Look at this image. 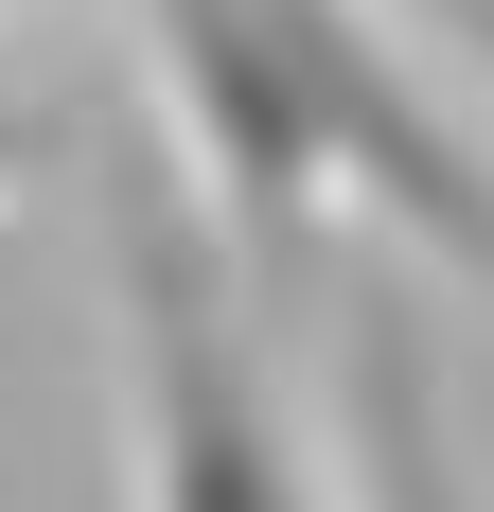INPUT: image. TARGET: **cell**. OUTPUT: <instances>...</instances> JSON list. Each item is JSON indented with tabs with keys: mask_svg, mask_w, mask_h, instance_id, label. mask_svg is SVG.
I'll list each match as a JSON object with an SVG mask.
<instances>
[{
	"mask_svg": "<svg viewBox=\"0 0 494 512\" xmlns=\"http://www.w3.org/2000/svg\"><path fill=\"white\" fill-rule=\"evenodd\" d=\"M159 159L195 177L230 265H300L336 230L494 283V159L371 0H142Z\"/></svg>",
	"mask_w": 494,
	"mask_h": 512,
	"instance_id": "cell-1",
	"label": "cell"
},
{
	"mask_svg": "<svg viewBox=\"0 0 494 512\" xmlns=\"http://www.w3.org/2000/svg\"><path fill=\"white\" fill-rule=\"evenodd\" d=\"M106 301H124V495L142 512H336L247 336V265L177 159H106Z\"/></svg>",
	"mask_w": 494,
	"mask_h": 512,
	"instance_id": "cell-2",
	"label": "cell"
},
{
	"mask_svg": "<svg viewBox=\"0 0 494 512\" xmlns=\"http://www.w3.org/2000/svg\"><path fill=\"white\" fill-rule=\"evenodd\" d=\"M336 424H353V512H477V477H459V371H442V318L406 283H353Z\"/></svg>",
	"mask_w": 494,
	"mask_h": 512,
	"instance_id": "cell-3",
	"label": "cell"
},
{
	"mask_svg": "<svg viewBox=\"0 0 494 512\" xmlns=\"http://www.w3.org/2000/svg\"><path fill=\"white\" fill-rule=\"evenodd\" d=\"M36 177V89H18V53H0V195Z\"/></svg>",
	"mask_w": 494,
	"mask_h": 512,
	"instance_id": "cell-4",
	"label": "cell"
},
{
	"mask_svg": "<svg viewBox=\"0 0 494 512\" xmlns=\"http://www.w3.org/2000/svg\"><path fill=\"white\" fill-rule=\"evenodd\" d=\"M442 36H459V71L494 89V0H442Z\"/></svg>",
	"mask_w": 494,
	"mask_h": 512,
	"instance_id": "cell-5",
	"label": "cell"
}]
</instances>
